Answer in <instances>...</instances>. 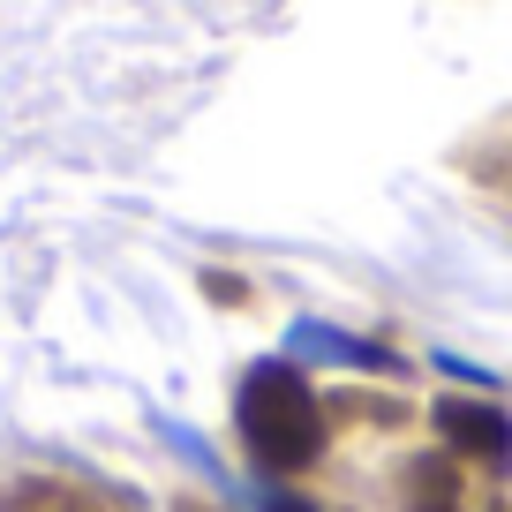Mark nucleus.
Masks as SVG:
<instances>
[{
  "label": "nucleus",
  "instance_id": "obj_1",
  "mask_svg": "<svg viewBox=\"0 0 512 512\" xmlns=\"http://www.w3.org/2000/svg\"><path fill=\"white\" fill-rule=\"evenodd\" d=\"M241 445L272 467V475H294V467H309L324 452L317 392H309L287 362L249 369V384H241Z\"/></svg>",
  "mask_w": 512,
  "mask_h": 512
},
{
  "label": "nucleus",
  "instance_id": "obj_2",
  "mask_svg": "<svg viewBox=\"0 0 512 512\" xmlns=\"http://www.w3.org/2000/svg\"><path fill=\"white\" fill-rule=\"evenodd\" d=\"M445 430H452V445H460V452H482V460H505V452H512L505 415H490V407H460V400H452L445 407Z\"/></svg>",
  "mask_w": 512,
  "mask_h": 512
},
{
  "label": "nucleus",
  "instance_id": "obj_3",
  "mask_svg": "<svg viewBox=\"0 0 512 512\" xmlns=\"http://www.w3.org/2000/svg\"><path fill=\"white\" fill-rule=\"evenodd\" d=\"M407 512H460V505H452L445 490H422V497H415V505H407Z\"/></svg>",
  "mask_w": 512,
  "mask_h": 512
},
{
  "label": "nucleus",
  "instance_id": "obj_4",
  "mask_svg": "<svg viewBox=\"0 0 512 512\" xmlns=\"http://www.w3.org/2000/svg\"><path fill=\"white\" fill-rule=\"evenodd\" d=\"M272 512H309V505H302V497H272Z\"/></svg>",
  "mask_w": 512,
  "mask_h": 512
}]
</instances>
